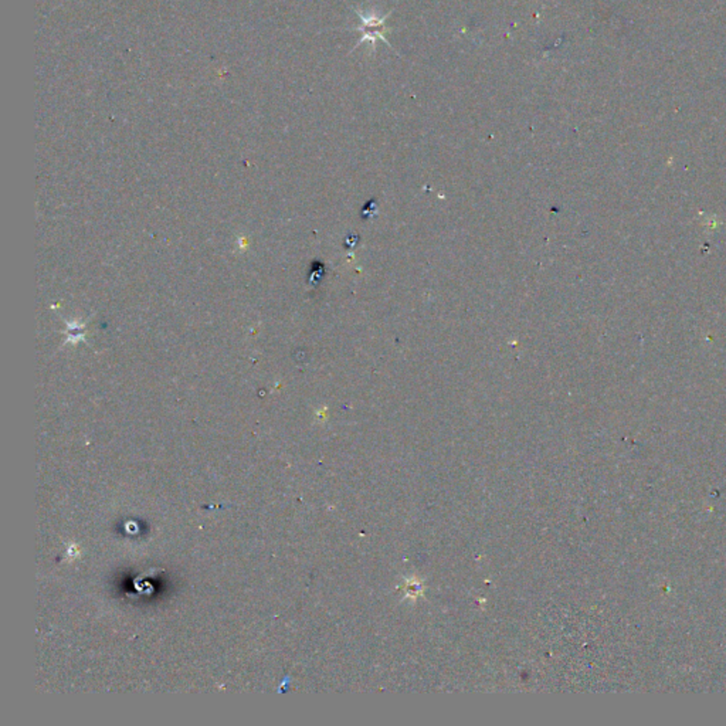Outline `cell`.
Returning <instances> with one entry per match:
<instances>
[{
	"mask_svg": "<svg viewBox=\"0 0 726 726\" xmlns=\"http://www.w3.org/2000/svg\"><path fill=\"white\" fill-rule=\"evenodd\" d=\"M356 13L362 19V28H359V30L363 32V38H362L360 43L369 40L372 45H375L376 39H381L385 43H388L386 39L384 38V29H385L384 26H385V21H386L388 16L381 18V16H378L375 13L362 15L359 11Z\"/></svg>",
	"mask_w": 726,
	"mask_h": 726,
	"instance_id": "obj_1",
	"label": "cell"
}]
</instances>
